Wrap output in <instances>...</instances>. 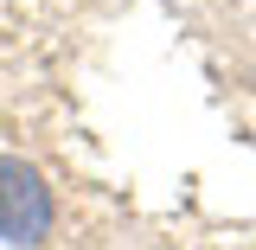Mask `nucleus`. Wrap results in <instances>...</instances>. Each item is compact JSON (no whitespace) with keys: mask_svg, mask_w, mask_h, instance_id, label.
<instances>
[{"mask_svg":"<svg viewBox=\"0 0 256 250\" xmlns=\"http://www.w3.org/2000/svg\"><path fill=\"white\" fill-rule=\"evenodd\" d=\"M45 231H52V186L20 154H0V237L6 244H38Z\"/></svg>","mask_w":256,"mask_h":250,"instance_id":"f257e3e1","label":"nucleus"}]
</instances>
